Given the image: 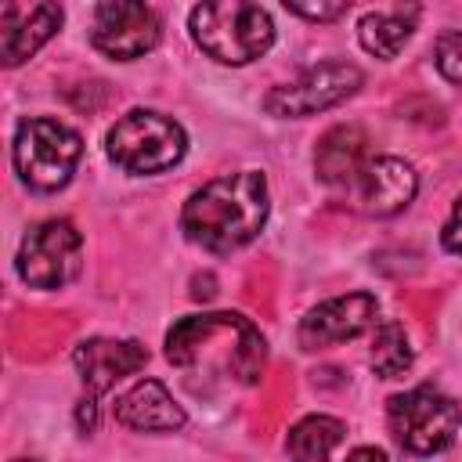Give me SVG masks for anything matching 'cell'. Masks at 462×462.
Instances as JSON below:
<instances>
[{
  "mask_svg": "<svg viewBox=\"0 0 462 462\" xmlns=\"http://www.w3.org/2000/svg\"><path fill=\"white\" fill-rule=\"evenodd\" d=\"M271 213L267 180L260 170H235L206 180L180 209L184 235L209 253H235L249 245Z\"/></svg>",
  "mask_w": 462,
  "mask_h": 462,
  "instance_id": "cell-1",
  "label": "cell"
},
{
  "mask_svg": "<svg viewBox=\"0 0 462 462\" xmlns=\"http://www.w3.org/2000/svg\"><path fill=\"white\" fill-rule=\"evenodd\" d=\"M166 357L177 368H220L227 379L253 386L267 365V339L249 318L231 310L188 314L166 332Z\"/></svg>",
  "mask_w": 462,
  "mask_h": 462,
  "instance_id": "cell-2",
  "label": "cell"
},
{
  "mask_svg": "<svg viewBox=\"0 0 462 462\" xmlns=\"http://www.w3.org/2000/svg\"><path fill=\"white\" fill-rule=\"evenodd\" d=\"M188 29L199 51L220 65H249L274 43V22L256 0H202Z\"/></svg>",
  "mask_w": 462,
  "mask_h": 462,
  "instance_id": "cell-3",
  "label": "cell"
},
{
  "mask_svg": "<svg viewBox=\"0 0 462 462\" xmlns=\"http://www.w3.org/2000/svg\"><path fill=\"white\" fill-rule=\"evenodd\" d=\"M105 152L119 170L148 177L184 159L188 134L173 116H162L155 108H130L112 123L105 137Z\"/></svg>",
  "mask_w": 462,
  "mask_h": 462,
  "instance_id": "cell-4",
  "label": "cell"
},
{
  "mask_svg": "<svg viewBox=\"0 0 462 462\" xmlns=\"http://www.w3.org/2000/svg\"><path fill=\"white\" fill-rule=\"evenodd\" d=\"M83 155V137L58 119H22L14 130V170L32 191H58L72 180Z\"/></svg>",
  "mask_w": 462,
  "mask_h": 462,
  "instance_id": "cell-5",
  "label": "cell"
},
{
  "mask_svg": "<svg viewBox=\"0 0 462 462\" xmlns=\"http://www.w3.org/2000/svg\"><path fill=\"white\" fill-rule=\"evenodd\" d=\"M386 422L393 440L411 455H433L451 448L462 426V404L433 386H415L393 393L386 404Z\"/></svg>",
  "mask_w": 462,
  "mask_h": 462,
  "instance_id": "cell-6",
  "label": "cell"
},
{
  "mask_svg": "<svg viewBox=\"0 0 462 462\" xmlns=\"http://www.w3.org/2000/svg\"><path fill=\"white\" fill-rule=\"evenodd\" d=\"M79 267H83V238L76 224L65 217L36 224L22 238L14 260L18 278L32 289H61L79 274Z\"/></svg>",
  "mask_w": 462,
  "mask_h": 462,
  "instance_id": "cell-7",
  "label": "cell"
},
{
  "mask_svg": "<svg viewBox=\"0 0 462 462\" xmlns=\"http://www.w3.org/2000/svg\"><path fill=\"white\" fill-rule=\"evenodd\" d=\"M361 69L354 61H321L303 69L296 79L274 87L263 94V112L274 119H303L314 112H325L361 87Z\"/></svg>",
  "mask_w": 462,
  "mask_h": 462,
  "instance_id": "cell-8",
  "label": "cell"
},
{
  "mask_svg": "<svg viewBox=\"0 0 462 462\" xmlns=\"http://www.w3.org/2000/svg\"><path fill=\"white\" fill-rule=\"evenodd\" d=\"M159 36L162 22L144 0H101L90 22V43L112 61L144 58Z\"/></svg>",
  "mask_w": 462,
  "mask_h": 462,
  "instance_id": "cell-9",
  "label": "cell"
},
{
  "mask_svg": "<svg viewBox=\"0 0 462 462\" xmlns=\"http://www.w3.org/2000/svg\"><path fill=\"white\" fill-rule=\"evenodd\" d=\"M379 303L372 292H346V296H332L325 303H318L314 310H307V318L300 321V346L303 350H325L336 343H346L354 336H361L368 325H375Z\"/></svg>",
  "mask_w": 462,
  "mask_h": 462,
  "instance_id": "cell-10",
  "label": "cell"
},
{
  "mask_svg": "<svg viewBox=\"0 0 462 462\" xmlns=\"http://www.w3.org/2000/svg\"><path fill=\"white\" fill-rule=\"evenodd\" d=\"M346 188H354V206L361 213H368V217H393V213H401L415 199L419 177L397 155H375V159L368 155L361 173Z\"/></svg>",
  "mask_w": 462,
  "mask_h": 462,
  "instance_id": "cell-11",
  "label": "cell"
},
{
  "mask_svg": "<svg viewBox=\"0 0 462 462\" xmlns=\"http://www.w3.org/2000/svg\"><path fill=\"white\" fill-rule=\"evenodd\" d=\"M72 361L79 368V379L87 386V393L101 397L108 386H116L119 379L141 372L148 365V350L137 339H83L72 350Z\"/></svg>",
  "mask_w": 462,
  "mask_h": 462,
  "instance_id": "cell-12",
  "label": "cell"
},
{
  "mask_svg": "<svg viewBox=\"0 0 462 462\" xmlns=\"http://www.w3.org/2000/svg\"><path fill=\"white\" fill-rule=\"evenodd\" d=\"M116 419L141 433H173L184 426V408L159 379H141L116 397Z\"/></svg>",
  "mask_w": 462,
  "mask_h": 462,
  "instance_id": "cell-13",
  "label": "cell"
},
{
  "mask_svg": "<svg viewBox=\"0 0 462 462\" xmlns=\"http://www.w3.org/2000/svg\"><path fill=\"white\" fill-rule=\"evenodd\" d=\"M368 159V137L361 126H332L314 148V173L325 184H350Z\"/></svg>",
  "mask_w": 462,
  "mask_h": 462,
  "instance_id": "cell-14",
  "label": "cell"
},
{
  "mask_svg": "<svg viewBox=\"0 0 462 462\" xmlns=\"http://www.w3.org/2000/svg\"><path fill=\"white\" fill-rule=\"evenodd\" d=\"M61 22H65V11H61L58 0H43V4H36V11L25 14V18L4 36V43H0V58H4V65L14 69V65H22L25 58H32V54H36V51L61 29Z\"/></svg>",
  "mask_w": 462,
  "mask_h": 462,
  "instance_id": "cell-15",
  "label": "cell"
},
{
  "mask_svg": "<svg viewBox=\"0 0 462 462\" xmlns=\"http://www.w3.org/2000/svg\"><path fill=\"white\" fill-rule=\"evenodd\" d=\"M415 18H419L415 0H404L393 14H365L357 22V40L375 58H397L401 47L408 43L411 29H415Z\"/></svg>",
  "mask_w": 462,
  "mask_h": 462,
  "instance_id": "cell-16",
  "label": "cell"
},
{
  "mask_svg": "<svg viewBox=\"0 0 462 462\" xmlns=\"http://www.w3.org/2000/svg\"><path fill=\"white\" fill-rule=\"evenodd\" d=\"M343 433H346V426L339 419H332V415H307V419H300L289 430L285 448H289L292 458H328L336 451V444L343 440Z\"/></svg>",
  "mask_w": 462,
  "mask_h": 462,
  "instance_id": "cell-17",
  "label": "cell"
},
{
  "mask_svg": "<svg viewBox=\"0 0 462 462\" xmlns=\"http://www.w3.org/2000/svg\"><path fill=\"white\" fill-rule=\"evenodd\" d=\"M372 368L379 379H397L411 368V343L401 321H383L372 339Z\"/></svg>",
  "mask_w": 462,
  "mask_h": 462,
  "instance_id": "cell-18",
  "label": "cell"
},
{
  "mask_svg": "<svg viewBox=\"0 0 462 462\" xmlns=\"http://www.w3.org/2000/svg\"><path fill=\"white\" fill-rule=\"evenodd\" d=\"M433 65H437V72L444 79L462 83V29L437 36V43H433Z\"/></svg>",
  "mask_w": 462,
  "mask_h": 462,
  "instance_id": "cell-19",
  "label": "cell"
},
{
  "mask_svg": "<svg viewBox=\"0 0 462 462\" xmlns=\"http://www.w3.org/2000/svg\"><path fill=\"white\" fill-rule=\"evenodd\" d=\"M292 14L307 18V22H336L346 14L350 0H282Z\"/></svg>",
  "mask_w": 462,
  "mask_h": 462,
  "instance_id": "cell-20",
  "label": "cell"
},
{
  "mask_svg": "<svg viewBox=\"0 0 462 462\" xmlns=\"http://www.w3.org/2000/svg\"><path fill=\"white\" fill-rule=\"evenodd\" d=\"M440 245L455 256H462V199L451 206V217L444 220V231H440Z\"/></svg>",
  "mask_w": 462,
  "mask_h": 462,
  "instance_id": "cell-21",
  "label": "cell"
},
{
  "mask_svg": "<svg viewBox=\"0 0 462 462\" xmlns=\"http://www.w3.org/2000/svg\"><path fill=\"white\" fill-rule=\"evenodd\" d=\"M94 401H97V397L87 393V397L79 401V408H76V422H79L83 433H94V426H97V404H94Z\"/></svg>",
  "mask_w": 462,
  "mask_h": 462,
  "instance_id": "cell-22",
  "label": "cell"
},
{
  "mask_svg": "<svg viewBox=\"0 0 462 462\" xmlns=\"http://www.w3.org/2000/svg\"><path fill=\"white\" fill-rule=\"evenodd\" d=\"M354 455H368V458H386L383 448H354Z\"/></svg>",
  "mask_w": 462,
  "mask_h": 462,
  "instance_id": "cell-23",
  "label": "cell"
}]
</instances>
